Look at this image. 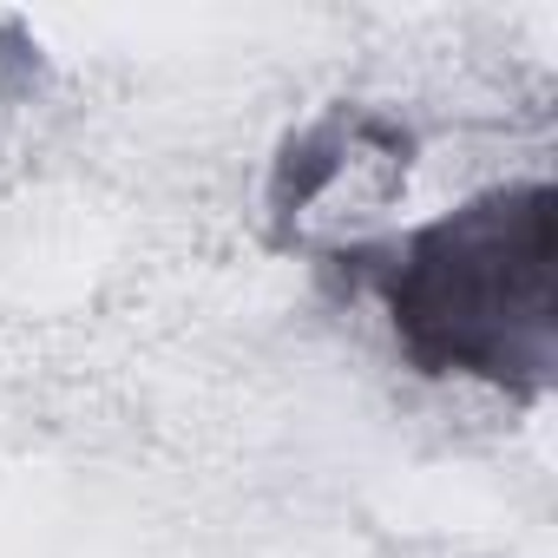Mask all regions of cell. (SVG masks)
<instances>
[{"label":"cell","mask_w":558,"mask_h":558,"mask_svg":"<svg viewBox=\"0 0 558 558\" xmlns=\"http://www.w3.org/2000/svg\"><path fill=\"white\" fill-rule=\"evenodd\" d=\"M388 303L421 368L538 381L551 368V191H499L421 230Z\"/></svg>","instance_id":"obj_1"}]
</instances>
